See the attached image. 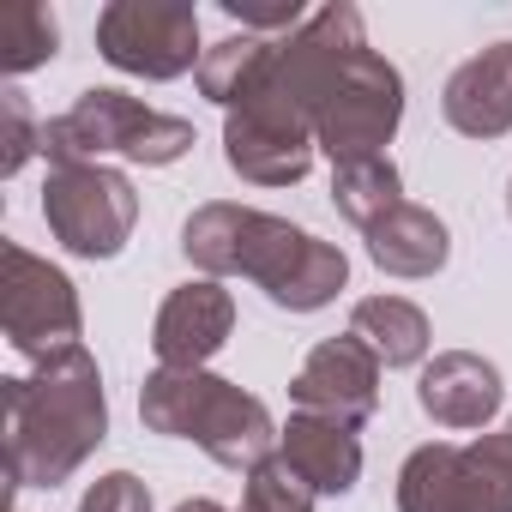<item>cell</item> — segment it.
<instances>
[{"instance_id": "obj_1", "label": "cell", "mask_w": 512, "mask_h": 512, "mask_svg": "<svg viewBox=\"0 0 512 512\" xmlns=\"http://www.w3.org/2000/svg\"><path fill=\"white\" fill-rule=\"evenodd\" d=\"M266 91H278L314 121V145L332 157V169L386 157L404 121V73L368 49L362 13L350 0H332L302 31L278 37Z\"/></svg>"}, {"instance_id": "obj_22", "label": "cell", "mask_w": 512, "mask_h": 512, "mask_svg": "<svg viewBox=\"0 0 512 512\" xmlns=\"http://www.w3.org/2000/svg\"><path fill=\"white\" fill-rule=\"evenodd\" d=\"M314 500L320 494L302 482V470L284 452L260 458L247 470V482H241V512H314Z\"/></svg>"}, {"instance_id": "obj_5", "label": "cell", "mask_w": 512, "mask_h": 512, "mask_svg": "<svg viewBox=\"0 0 512 512\" xmlns=\"http://www.w3.org/2000/svg\"><path fill=\"white\" fill-rule=\"evenodd\" d=\"M241 278H253L266 290L272 308L290 314H314L326 302H338V290L350 284V260L344 247L296 229L290 217L272 211H247V235H241Z\"/></svg>"}, {"instance_id": "obj_24", "label": "cell", "mask_w": 512, "mask_h": 512, "mask_svg": "<svg viewBox=\"0 0 512 512\" xmlns=\"http://www.w3.org/2000/svg\"><path fill=\"white\" fill-rule=\"evenodd\" d=\"M79 512H151V488L133 476V470H109L85 488Z\"/></svg>"}, {"instance_id": "obj_11", "label": "cell", "mask_w": 512, "mask_h": 512, "mask_svg": "<svg viewBox=\"0 0 512 512\" xmlns=\"http://www.w3.org/2000/svg\"><path fill=\"white\" fill-rule=\"evenodd\" d=\"M235 332V296L217 278H193L181 290L163 296L157 326H151V350L157 368H205Z\"/></svg>"}, {"instance_id": "obj_6", "label": "cell", "mask_w": 512, "mask_h": 512, "mask_svg": "<svg viewBox=\"0 0 512 512\" xmlns=\"http://www.w3.org/2000/svg\"><path fill=\"white\" fill-rule=\"evenodd\" d=\"M43 223L79 260H115L139 223V193L109 163H67L43 181Z\"/></svg>"}, {"instance_id": "obj_16", "label": "cell", "mask_w": 512, "mask_h": 512, "mask_svg": "<svg viewBox=\"0 0 512 512\" xmlns=\"http://www.w3.org/2000/svg\"><path fill=\"white\" fill-rule=\"evenodd\" d=\"M350 338L374 350L380 368H416L428 356V314L404 296H362L350 308Z\"/></svg>"}, {"instance_id": "obj_2", "label": "cell", "mask_w": 512, "mask_h": 512, "mask_svg": "<svg viewBox=\"0 0 512 512\" xmlns=\"http://www.w3.org/2000/svg\"><path fill=\"white\" fill-rule=\"evenodd\" d=\"M7 386V482L13 488H61L103 440H109V398L97 356L61 350Z\"/></svg>"}, {"instance_id": "obj_26", "label": "cell", "mask_w": 512, "mask_h": 512, "mask_svg": "<svg viewBox=\"0 0 512 512\" xmlns=\"http://www.w3.org/2000/svg\"><path fill=\"white\" fill-rule=\"evenodd\" d=\"M175 512H223V506H217V500H181Z\"/></svg>"}, {"instance_id": "obj_12", "label": "cell", "mask_w": 512, "mask_h": 512, "mask_svg": "<svg viewBox=\"0 0 512 512\" xmlns=\"http://www.w3.org/2000/svg\"><path fill=\"white\" fill-rule=\"evenodd\" d=\"M416 404L434 428H488L506 404V386H500V368L476 350H440L422 380H416Z\"/></svg>"}, {"instance_id": "obj_27", "label": "cell", "mask_w": 512, "mask_h": 512, "mask_svg": "<svg viewBox=\"0 0 512 512\" xmlns=\"http://www.w3.org/2000/svg\"><path fill=\"white\" fill-rule=\"evenodd\" d=\"M506 211H512V181H506Z\"/></svg>"}, {"instance_id": "obj_17", "label": "cell", "mask_w": 512, "mask_h": 512, "mask_svg": "<svg viewBox=\"0 0 512 512\" xmlns=\"http://www.w3.org/2000/svg\"><path fill=\"white\" fill-rule=\"evenodd\" d=\"M272 55H278V37H223V43H211L205 49V61H199V97L205 103H217L223 115L229 109H241L253 91L266 85V73H272Z\"/></svg>"}, {"instance_id": "obj_21", "label": "cell", "mask_w": 512, "mask_h": 512, "mask_svg": "<svg viewBox=\"0 0 512 512\" xmlns=\"http://www.w3.org/2000/svg\"><path fill=\"white\" fill-rule=\"evenodd\" d=\"M61 55V25L49 7H37V0H19V7L0 13V67H7L13 79L55 61Z\"/></svg>"}, {"instance_id": "obj_19", "label": "cell", "mask_w": 512, "mask_h": 512, "mask_svg": "<svg viewBox=\"0 0 512 512\" xmlns=\"http://www.w3.org/2000/svg\"><path fill=\"white\" fill-rule=\"evenodd\" d=\"M332 205L338 217H350L362 235L404 205V181H398V163L392 157H362V163H338L332 169Z\"/></svg>"}, {"instance_id": "obj_25", "label": "cell", "mask_w": 512, "mask_h": 512, "mask_svg": "<svg viewBox=\"0 0 512 512\" xmlns=\"http://www.w3.org/2000/svg\"><path fill=\"white\" fill-rule=\"evenodd\" d=\"M223 13L253 25V31H302L308 25L296 0H223Z\"/></svg>"}, {"instance_id": "obj_23", "label": "cell", "mask_w": 512, "mask_h": 512, "mask_svg": "<svg viewBox=\"0 0 512 512\" xmlns=\"http://www.w3.org/2000/svg\"><path fill=\"white\" fill-rule=\"evenodd\" d=\"M0 175H19L37 151H43V127L25 103V91H0Z\"/></svg>"}, {"instance_id": "obj_8", "label": "cell", "mask_w": 512, "mask_h": 512, "mask_svg": "<svg viewBox=\"0 0 512 512\" xmlns=\"http://www.w3.org/2000/svg\"><path fill=\"white\" fill-rule=\"evenodd\" d=\"M97 55L133 79H181L199 73V13L187 0H109L97 13Z\"/></svg>"}, {"instance_id": "obj_3", "label": "cell", "mask_w": 512, "mask_h": 512, "mask_svg": "<svg viewBox=\"0 0 512 512\" xmlns=\"http://www.w3.org/2000/svg\"><path fill=\"white\" fill-rule=\"evenodd\" d=\"M139 422L151 434L205 446V458H217L223 470H241V476L260 458H272L278 434H284L253 392H241L235 380H217L205 368H157L139 386Z\"/></svg>"}, {"instance_id": "obj_20", "label": "cell", "mask_w": 512, "mask_h": 512, "mask_svg": "<svg viewBox=\"0 0 512 512\" xmlns=\"http://www.w3.org/2000/svg\"><path fill=\"white\" fill-rule=\"evenodd\" d=\"M464 512H512V422L464 446Z\"/></svg>"}, {"instance_id": "obj_18", "label": "cell", "mask_w": 512, "mask_h": 512, "mask_svg": "<svg viewBox=\"0 0 512 512\" xmlns=\"http://www.w3.org/2000/svg\"><path fill=\"white\" fill-rule=\"evenodd\" d=\"M398 512H464V446H416L398 470Z\"/></svg>"}, {"instance_id": "obj_9", "label": "cell", "mask_w": 512, "mask_h": 512, "mask_svg": "<svg viewBox=\"0 0 512 512\" xmlns=\"http://www.w3.org/2000/svg\"><path fill=\"white\" fill-rule=\"evenodd\" d=\"M314 151V121L266 85L223 115V163L253 187H296L314 169Z\"/></svg>"}, {"instance_id": "obj_15", "label": "cell", "mask_w": 512, "mask_h": 512, "mask_svg": "<svg viewBox=\"0 0 512 512\" xmlns=\"http://www.w3.org/2000/svg\"><path fill=\"white\" fill-rule=\"evenodd\" d=\"M446 253H452L446 223L428 205H410V199L368 229V260L392 278H434L446 266Z\"/></svg>"}, {"instance_id": "obj_4", "label": "cell", "mask_w": 512, "mask_h": 512, "mask_svg": "<svg viewBox=\"0 0 512 512\" xmlns=\"http://www.w3.org/2000/svg\"><path fill=\"white\" fill-rule=\"evenodd\" d=\"M193 151V121L181 115H163V109H145L139 97L127 91H85L67 115H55L43 127V157L49 169H67V163H103V157H127V163H145V169H163V163H181Z\"/></svg>"}, {"instance_id": "obj_14", "label": "cell", "mask_w": 512, "mask_h": 512, "mask_svg": "<svg viewBox=\"0 0 512 512\" xmlns=\"http://www.w3.org/2000/svg\"><path fill=\"white\" fill-rule=\"evenodd\" d=\"M278 452L302 470V482L314 494H350L362 482V440L356 428L344 422H326V416H290V428L278 434Z\"/></svg>"}, {"instance_id": "obj_7", "label": "cell", "mask_w": 512, "mask_h": 512, "mask_svg": "<svg viewBox=\"0 0 512 512\" xmlns=\"http://www.w3.org/2000/svg\"><path fill=\"white\" fill-rule=\"evenodd\" d=\"M0 326H7V344L19 356H31V362L79 350L85 308H79L73 278L61 266L37 260L31 247L7 241L0 247Z\"/></svg>"}, {"instance_id": "obj_10", "label": "cell", "mask_w": 512, "mask_h": 512, "mask_svg": "<svg viewBox=\"0 0 512 512\" xmlns=\"http://www.w3.org/2000/svg\"><path fill=\"white\" fill-rule=\"evenodd\" d=\"M290 404L302 416H326V422H344V428H362L374 410H380V362L368 344H356L350 332L344 338H326L302 356L296 380H290Z\"/></svg>"}, {"instance_id": "obj_13", "label": "cell", "mask_w": 512, "mask_h": 512, "mask_svg": "<svg viewBox=\"0 0 512 512\" xmlns=\"http://www.w3.org/2000/svg\"><path fill=\"white\" fill-rule=\"evenodd\" d=\"M446 127L464 139H500L512 133V43H494L482 55H470L452 79H446Z\"/></svg>"}]
</instances>
